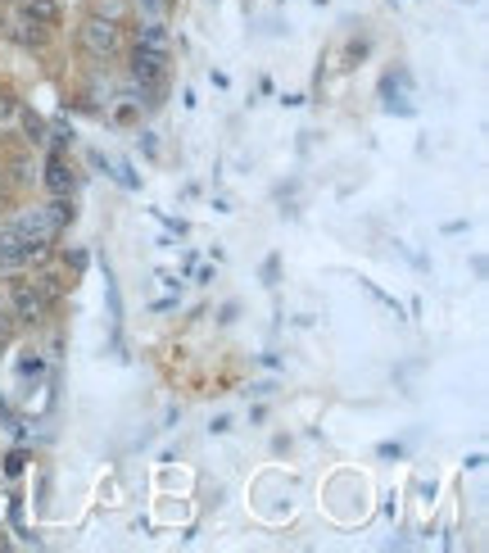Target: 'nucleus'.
Returning <instances> with one entry per match:
<instances>
[{
  "label": "nucleus",
  "instance_id": "nucleus-5",
  "mask_svg": "<svg viewBox=\"0 0 489 553\" xmlns=\"http://www.w3.org/2000/svg\"><path fill=\"white\" fill-rule=\"evenodd\" d=\"M18 268H27V259H23V236L14 232V223L9 227H0V273H18Z\"/></svg>",
  "mask_w": 489,
  "mask_h": 553
},
{
  "label": "nucleus",
  "instance_id": "nucleus-8",
  "mask_svg": "<svg viewBox=\"0 0 489 553\" xmlns=\"http://www.w3.org/2000/svg\"><path fill=\"white\" fill-rule=\"evenodd\" d=\"M136 46H145V50H159V55H168V32H163L159 23H145V27H136Z\"/></svg>",
  "mask_w": 489,
  "mask_h": 553
},
{
  "label": "nucleus",
  "instance_id": "nucleus-7",
  "mask_svg": "<svg viewBox=\"0 0 489 553\" xmlns=\"http://www.w3.org/2000/svg\"><path fill=\"white\" fill-rule=\"evenodd\" d=\"M23 14L32 23H41V27H55L59 23V5L55 0H23Z\"/></svg>",
  "mask_w": 489,
  "mask_h": 553
},
{
  "label": "nucleus",
  "instance_id": "nucleus-6",
  "mask_svg": "<svg viewBox=\"0 0 489 553\" xmlns=\"http://www.w3.org/2000/svg\"><path fill=\"white\" fill-rule=\"evenodd\" d=\"M73 168H68V159L64 154H50V163H46V186H50V195H68L73 191Z\"/></svg>",
  "mask_w": 489,
  "mask_h": 553
},
{
  "label": "nucleus",
  "instance_id": "nucleus-14",
  "mask_svg": "<svg viewBox=\"0 0 489 553\" xmlns=\"http://www.w3.org/2000/svg\"><path fill=\"white\" fill-rule=\"evenodd\" d=\"M5 345H9V340H5V336H0V354H5Z\"/></svg>",
  "mask_w": 489,
  "mask_h": 553
},
{
  "label": "nucleus",
  "instance_id": "nucleus-4",
  "mask_svg": "<svg viewBox=\"0 0 489 553\" xmlns=\"http://www.w3.org/2000/svg\"><path fill=\"white\" fill-rule=\"evenodd\" d=\"M131 82H140V87H159L163 82V73H168V55H159V50H145V46H136L131 50Z\"/></svg>",
  "mask_w": 489,
  "mask_h": 553
},
{
  "label": "nucleus",
  "instance_id": "nucleus-1",
  "mask_svg": "<svg viewBox=\"0 0 489 553\" xmlns=\"http://www.w3.org/2000/svg\"><path fill=\"white\" fill-rule=\"evenodd\" d=\"M9 304H14V318L18 322H41L46 313H50V295H46V286L41 281H14L9 286Z\"/></svg>",
  "mask_w": 489,
  "mask_h": 553
},
{
  "label": "nucleus",
  "instance_id": "nucleus-12",
  "mask_svg": "<svg viewBox=\"0 0 489 553\" xmlns=\"http://www.w3.org/2000/svg\"><path fill=\"white\" fill-rule=\"evenodd\" d=\"M9 318H14V313H0V336H5V340L14 336V322H9Z\"/></svg>",
  "mask_w": 489,
  "mask_h": 553
},
{
  "label": "nucleus",
  "instance_id": "nucleus-10",
  "mask_svg": "<svg viewBox=\"0 0 489 553\" xmlns=\"http://www.w3.org/2000/svg\"><path fill=\"white\" fill-rule=\"evenodd\" d=\"M23 123H27V141H46V123L36 114H23Z\"/></svg>",
  "mask_w": 489,
  "mask_h": 553
},
{
  "label": "nucleus",
  "instance_id": "nucleus-11",
  "mask_svg": "<svg viewBox=\"0 0 489 553\" xmlns=\"http://www.w3.org/2000/svg\"><path fill=\"white\" fill-rule=\"evenodd\" d=\"M0 209H14V186L0 182Z\"/></svg>",
  "mask_w": 489,
  "mask_h": 553
},
{
  "label": "nucleus",
  "instance_id": "nucleus-3",
  "mask_svg": "<svg viewBox=\"0 0 489 553\" xmlns=\"http://www.w3.org/2000/svg\"><path fill=\"white\" fill-rule=\"evenodd\" d=\"M14 232L23 236V250H27V245H55L59 223H55V218H50V209L41 204V209H27V214L14 223Z\"/></svg>",
  "mask_w": 489,
  "mask_h": 553
},
{
  "label": "nucleus",
  "instance_id": "nucleus-9",
  "mask_svg": "<svg viewBox=\"0 0 489 553\" xmlns=\"http://www.w3.org/2000/svg\"><path fill=\"white\" fill-rule=\"evenodd\" d=\"M9 119H18V100H14V91L0 87V123H9Z\"/></svg>",
  "mask_w": 489,
  "mask_h": 553
},
{
  "label": "nucleus",
  "instance_id": "nucleus-13",
  "mask_svg": "<svg viewBox=\"0 0 489 553\" xmlns=\"http://www.w3.org/2000/svg\"><path fill=\"white\" fill-rule=\"evenodd\" d=\"M145 9H150V14H159V9H163V0H145Z\"/></svg>",
  "mask_w": 489,
  "mask_h": 553
},
{
  "label": "nucleus",
  "instance_id": "nucleus-2",
  "mask_svg": "<svg viewBox=\"0 0 489 553\" xmlns=\"http://www.w3.org/2000/svg\"><path fill=\"white\" fill-rule=\"evenodd\" d=\"M82 50H87V55H96V59H109V55H119V50H122V27L114 23V18L96 14V18L82 27Z\"/></svg>",
  "mask_w": 489,
  "mask_h": 553
}]
</instances>
